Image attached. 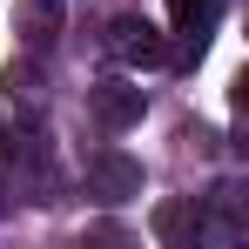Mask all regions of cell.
<instances>
[{
    "label": "cell",
    "instance_id": "1",
    "mask_svg": "<svg viewBox=\"0 0 249 249\" xmlns=\"http://www.w3.org/2000/svg\"><path fill=\"white\" fill-rule=\"evenodd\" d=\"M108 54L122 61V68H162L168 61V41L155 20H142V14H122L115 27H108Z\"/></svg>",
    "mask_w": 249,
    "mask_h": 249
},
{
    "label": "cell",
    "instance_id": "2",
    "mask_svg": "<svg viewBox=\"0 0 249 249\" xmlns=\"http://www.w3.org/2000/svg\"><path fill=\"white\" fill-rule=\"evenodd\" d=\"M88 108H94V122L108 128V135H122V128H135V122H142L148 94H142L135 81H101L94 94H88Z\"/></svg>",
    "mask_w": 249,
    "mask_h": 249
},
{
    "label": "cell",
    "instance_id": "3",
    "mask_svg": "<svg viewBox=\"0 0 249 249\" xmlns=\"http://www.w3.org/2000/svg\"><path fill=\"white\" fill-rule=\"evenodd\" d=\"M88 189H94L101 202H135V196H142V162H128V155H94Z\"/></svg>",
    "mask_w": 249,
    "mask_h": 249
},
{
    "label": "cell",
    "instance_id": "4",
    "mask_svg": "<svg viewBox=\"0 0 249 249\" xmlns=\"http://www.w3.org/2000/svg\"><path fill=\"white\" fill-rule=\"evenodd\" d=\"M215 14H222V0H168V20H175V34H189V41H209Z\"/></svg>",
    "mask_w": 249,
    "mask_h": 249
},
{
    "label": "cell",
    "instance_id": "5",
    "mask_svg": "<svg viewBox=\"0 0 249 249\" xmlns=\"http://www.w3.org/2000/svg\"><path fill=\"white\" fill-rule=\"evenodd\" d=\"M20 27L34 47H54L61 41V0H20Z\"/></svg>",
    "mask_w": 249,
    "mask_h": 249
}]
</instances>
